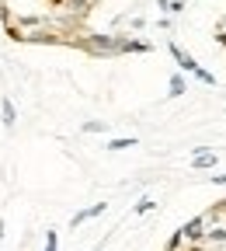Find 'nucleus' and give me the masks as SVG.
<instances>
[{
    "label": "nucleus",
    "instance_id": "7",
    "mask_svg": "<svg viewBox=\"0 0 226 251\" xmlns=\"http://www.w3.org/2000/svg\"><path fill=\"white\" fill-rule=\"evenodd\" d=\"M181 94H184V77L174 74L171 77V87H167V98H181Z\"/></svg>",
    "mask_w": 226,
    "mask_h": 251
},
{
    "label": "nucleus",
    "instance_id": "5",
    "mask_svg": "<svg viewBox=\"0 0 226 251\" xmlns=\"http://www.w3.org/2000/svg\"><path fill=\"white\" fill-rule=\"evenodd\" d=\"M101 213H108V202H98V206H90V209H84V213H77L73 220H70V227H80L84 220H94V216H101Z\"/></svg>",
    "mask_w": 226,
    "mask_h": 251
},
{
    "label": "nucleus",
    "instance_id": "14",
    "mask_svg": "<svg viewBox=\"0 0 226 251\" xmlns=\"http://www.w3.org/2000/svg\"><path fill=\"white\" fill-rule=\"evenodd\" d=\"M212 185H226V175H212Z\"/></svg>",
    "mask_w": 226,
    "mask_h": 251
},
{
    "label": "nucleus",
    "instance_id": "4",
    "mask_svg": "<svg viewBox=\"0 0 226 251\" xmlns=\"http://www.w3.org/2000/svg\"><path fill=\"white\" fill-rule=\"evenodd\" d=\"M216 161L219 157L209 147H202V150H195V157H191V168H216Z\"/></svg>",
    "mask_w": 226,
    "mask_h": 251
},
{
    "label": "nucleus",
    "instance_id": "11",
    "mask_svg": "<svg viewBox=\"0 0 226 251\" xmlns=\"http://www.w3.org/2000/svg\"><path fill=\"white\" fill-rule=\"evenodd\" d=\"M146 209H153V199H139V202L133 206V213H136V216H143Z\"/></svg>",
    "mask_w": 226,
    "mask_h": 251
},
{
    "label": "nucleus",
    "instance_id": "16",
    "mask_svg": "<svg viewBox=\"0 0 226 251\" xmlns=\"http://www.w3.org/2000/svg\"><path fill=\"white\" fill-rule=\"evenodd\" d=\"M0 244H4V224H0Z\"/></svg>",
    "mask_w": 226,
    "mask_h": 251
},
{
    "label": "nucleus",
    "instance_id": "15",
    "mask_svg": "<svg viewBox=\"0 0 226 251\" xmlns=\"http://www.w3.org/2000/svg\"><path fill=\"white\" fill-rule=\"evenodd\" d=\"M216 42H219V46H226V31H219V35H216Z\"/></svg>",
    "mask_w": 226,
    "mask_h": 251
},
{
    "label": "nucleus",
    "instance_id": "13",
    "mask_svg": "<svg viewBox=\"0 0 226 251\" xmlns=\"http://www.w3.org/2000/svg\"><path fill=\"white\" fill-rule=\"evenodd\" d=\"M45 251H59V244H56V230H45Z\"/></svg>",
    "mask_w": 226,
    "mask_h": 251
},
{
    "label": "nucleus",
    "instance_id": "10",
    "mask_svg": "<svg viewBox=\"0 0 226 251\" xmlns=\"http://www.w3.org/2000/svg\"><path fill=\"white\" fill-rule=\"evenodd\" d=\"M202 241H226V230H223V227H209V230L202 234Z\"/></svg>",
    "mask_w": 226,
    "mask_h": 251
},
{
    "label": "nucleus",
    "instance_id": "1",
    "mask_svg": "<svg viewBox=\"0 0 226 251\" xmlns=\"http://www.w3.org/2000/svg\"><path fill=\"white\" fill-rule=\"evenodd\" d=\"M171 56H174V63H178V67H181L184 74H195V77H199L202 84H216V77H212L209 70H202V67H199V63L191 59V56H188V52H184L181 46H171Z\"/></svg>",
    "mask_w": 226,
    "mask_h": 251
},
{
    "label": "nucleus",
    "instance_id": "2",
    "mask_svg": "<svg viewBox=\"0 0 226 251\" xmlns=\"http://www.w3.org/2000/svg\"><path fill=\"white\" fill-rule=\"evenodd\" d=\"M205 224H209L205 216H195L188 227H181V230H178V237H181V241H195V244H199V241H202V234H205Z\"/></svg>",
    "mask_w": 226,
    "mask_h": 251
},
{
    "label": "nucleus",
    "instance_id": "9",
    "mask_svg": "<svg viewBox=\"0 0 226 251\" xmlns=\"http://www.w3.org/2000/svg\"><path fill=\"white\" fill-rule=\"evenodd\" d=\"M129 147H136V136H122V140L108 143V150H129Z\"/></svg>",
    "mask_w": 226,
    "mask_h": 251
},
{
    "label": "nucleus",
    "instance_id": "8",
    "mask_svg": "<svg viewBox=\"0 0 226 251\" xmlns=\"http://www.w3.org/2000/svg\"><path fill=\"white\" fill-rule=\"evenodd\" d=\"M0 119H4L7 129L14 126V105H11V98H4V105H0Z\"/></svg>",
    "mask_w": 226,
    "mask_h": 251
},
{
    "label": "nucleus",
    "instance_id": "6",
    "mask_svg": "<svg viewBox=\"0 0 226 251\" xmlns=\"http://www.w3.org/2000/svg\"><path fill=\"white\" fill-rule=\"evenodd\" d=\"M87 46L98 49V52H115V39H112V35H90Z\"/></svg>",
    "mask_w": 226,
    "mask_h": 251
},
{
    "label": "nucleus",
    "instance_id": "12",
    "mask_svg": "<svg viewBox=\"0 0 226 251\" xmlns=\"http://www.w3.org/2000/svg\"><path fill=\"white\" fill-rule=\"evenodd\" d=\"M108 126L105 122H84V133H105Z\"/></svg>",
    "mask_w": 226,
    "mask_h": 251
},
{
    "label": "nucleus",
    "instance_id": "3",
    "mask_svg": "<svg viewBox=\"0 0 226 251\" xmlns=\"http://www.w3.org/2000/svg\"><path fill=\"white\" fill-rule=\"evenodd\" d=\"M153 46L143 39H115V52H150Z\"/></svg>",
    "mask_w": 226,
    "mask_h": 251
},
{
    "label": "nucleus",
    "instance_id": "17",
    "mask_svg": "<svg viewBox=\"0 0 226 251\" xmlns=\"http://www.w3.org/2000/svg\"><path fill=\"white\" fill-rule=\"evenodd\" d=\"M94 251H98V248H94Z\"/></svg>",
    "mask_w": 226,
    "mask_h": 251
}]
</instances>
